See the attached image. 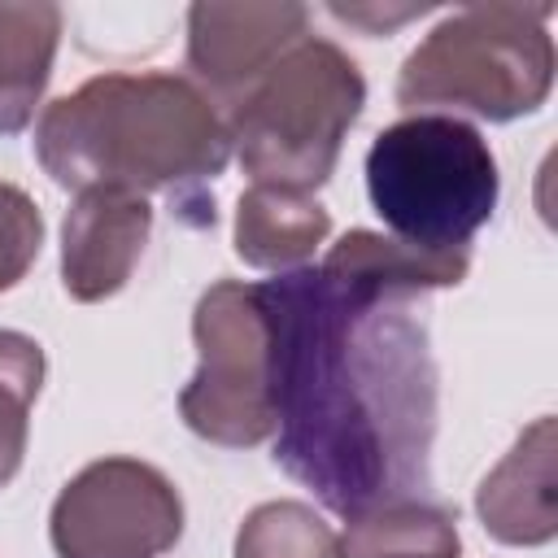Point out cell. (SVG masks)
<instances>
[{"label":"cell","mask_w":558,"mask_h":558,"mask_svg":"<svg viewBox=\"0 0 558 558\" xmlns=\"http://www.w3.org/2000/svg\"><path fill=\"white\" fill-rule=\"evenodd\" d=\"M235 558H340V536L305 501H262L235 532Z\"/></svg>","instance_id":"obj_15"},{"label":"cell","mask_w":558,"mask_h":558,"mask_svg":"<svg viewBox=\"0 0 558 558\" xmlns=\"http://www.w3.org/2000/svg\"><path fill=\"white\" fill-rule=\"evenodd\" d=\"M366 105L362 70L331 39L305 35L227 113L231 148L253 183L314 192Z\"/></svg>","instance_id":"obj_4"},{"label":"cell","mask_w":558,"mask_h":558,"mask_svg":"<svg viewBox=\"0 0 558 558\" xmlns=\"http://www.w3.org/2000/svg\"><path fill=\"white\" fill-rule=\"evenodd\" d=\"M57 558H161L183 536L179 488L140 458L87 462L52 501Z\"/></svg>","instance_id":"obj_7"},{"label":"cell","mask_w":558,"mask_h":558,"mask_svg":"<svg viewBox=\"0 0 558 558\" xmlns=\"http://www.w3.org/2000/svg\"><path fill=\"white\" fill-rule=\"evenodd\" d=\"M366 192L388 231L414 248H466L497 209V157L453 113H410L366 153Z\"/></svg>","instance_id":"obj_5"},{"label":"cell","mask_w":558,"mask_h":558,"mask_svg":"<svg viewBox=\"0 0 558 558\" xmlns=\"http://www.w3.org/2000/svg\"><path fill=\"white\" fill-rule=\"evenodd\" d=\"M39 244H44L39 205L17 183H0V292L26 279V270L39 257Z\"/></svg>","instance_id":"obj_16"},{"label":"cell","mask_w":558,"mask_h":558,"mask_svg":"<svg viewBox=\"0 0 558 558\" xmlns=\"http://www.w3.org/2000/svg\"><path fill=\"white\" fill-rule=\"evenodd\" d=\"M458 514L423 497L375 506L340 536V558H458Z\"/></svg>","instance_id":"obj_13"},{"label":"cell","mask_w":558,"mask_h":558,"mask_svg":"<svg viewBox=\"0 0 558 558\" xmlns=\"http://www.w3.org/2000/svg\"><path fill=\"white\" fill-rule=\"evenodd\" d=\"M554 4H466L436 22L401 61L397 105L405 113H475L514 122L536 113L554 87Z\"/></svg>","instance_id":"obj_3"},{"label":"cell","mask_w":558,"mask_h":558,"mask_svg":"<svg viewBox=\"0 0 558 558\" xmlns=\"http://www.w3.org/2000/svg\"><path fill=\"white\" fill-rule=\"evenodd\" d=\"M331 214L314 201V192L253 183L235 205V253L257 270H296L327 240Z\"/></svg>","instance_id":"obj_11"},{"label":"cell","mask_w":558,"mask_h":558,"mask_svg":"<svg viewBox=\"0 0 558 558\" xmlns=\"http://www.w3.org/2000/svg\"><path fill=\"white\" fill-rule=\"evenodd\" d=\"M196 375L179 392L183 423L222 449H248L275 436V344L257 283L218 279L192 314Z\"/></svg>","instance_id":"obj_6"},{"label":"cell","mask_w":558,"mask_h":558,"mask_svg":"<svg viewBox=\"0 0 558 558\" xmlns=\"http://www.w3.org/2000/svg\"><path fill=\"white\" fill-rule=\"evenodd\" d=\"M35 157L57 187L161 192L192 227H214L209 183L231 157V131L183 74H96L39 113Z\"/></svg>","instance_id":"obj_2"},{"label":"cell","mask_w":558,"mask_h":558,"mask_svg":"<svg viewBox=\"0 0 558 558\" xmlns=\"http://www.w3.org/2000/svg\"><path fill=\"white\" fill-rule=\"evenodd\" d=\"M554 453H558V432H554V418L545 414L484 475V484L475 493V514L493 541H501V545L554 541V532H558Z\"/></svg>","instance_id":"obj_10"},{"label":"cell","mask_w":558,"mask_h":558,"mask_svg":"<svg viewBox=\"0 0 558 558\" xmlns=\"http://www.w3.org/2000/svg\"><path fill=\"white\" fill-rule=\"evenodd\" d=\"M61 44L57 4H0V135L31 126Z\"/></svg>","instance_id":"obj_12"},{"label":"cell","mask_w":558,"mask_h":558,"mask_svg":"<svg viewBox=\"0 0 558 558\" xmlns=\"http://www.w3.org/2000/svg\"><path fill=\"white\" fill-rule=\"evenodd\" d=\"M432 4H331V17L349 22V26H362L371 35H388L392 26L410 22V17H423Z\"/></svg>","instance_id":"obj_17"},{"label":"cell","mask_w":558,"mask_h":558,"mask_svg":"<svg viewBox=\"0 0 558 558\" xmlns=\"http://www.w3.org/2000/svg\"><path fill=\"white\" fill-rule=\"evenodd\" d=\"M257 288L275 344V462L344 519L423 497L440 379L414 296L331 262Z\"/></svg>","instance_id":"obj_1"},{"label":"cell","mask_w":558,"mask_h":558,"mask_svg":"<svg viewBox=\"0 0 558 558\" xmlns=\"http://www.w3.org/2000/svg\"><path fill=\"white\" fill-rule=\"evenodd\" d=\"M44 388V349L22 331L0 327V488L22 471L31 405Z\"/></svg>","instance_id":"obj_14"},{"label":"cell","mask_w":558,"mask_h":558,"mask_svg":"<svg viewBox=\"0 0 558 558\" xmlns=\"http://www.w3.org/2000/svg\"><path fill=\"white\" fill-rule=\"evenodd\" d=\"M310 35L305 4H192L187 9V70L227 113L253 83Z\"/></svg>","instance_id":"obj_8"},{"label":"cell","mask_w":558,"mask_h":558,"mask_svg":"<svg viewBox=\"0 0 558 558\" xmlns=\"http://www.w3.org/2000/svg\"><path fill=\"white\" fill-rule=\"evenodd\" d=\"M153 231V205L131 192H78L61 222V283L92 305L126 288Z\"/></svg>","instance_id":"obj_9"}]
</instances>
